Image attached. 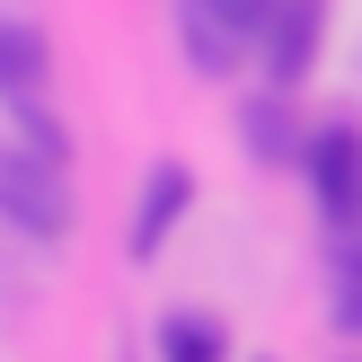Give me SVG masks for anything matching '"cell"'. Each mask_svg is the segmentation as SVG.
<instances>
[{
	"instance_id": "277c9868",
	"label": "cell",
	"mask_w": 362,
	"mask_h": 362,
	"mask_svg": "<svg viewBox=\"0 0 362 362\" xmlns=\"http://www.w3.org/2000/svg\"><path fill=\"white\" fill-rule=\"evenodd\" d=\"M45 35L27 27V18H9V27H0V98H18V115H27L35 106V88H45Z\"/></svg>"
},
{
	"instance_id": "7a4b0ae2",
	"label": "cell",
	"mask_w": 362,
	"mask_h": 362,
	"mask_svg": "<svg viewBox=\"0 0 362 362\" xmlns=\"http://www.w3.org/2000/svg\"><path fill=\"white\" fill-rule=\"evenodd\" d=\"M310 177H318V204L345 221V212H362V133H318L310 141Z\"/></svg>"
},
{
	"instance_id": "3957f363",
	"label": "cell",
	"mask_w": 362,
	"mask_h": 362,
	"mask_svg": "<svg viewBox=\"0 0 362 362\" xmlns=\"http://www.w3.org/2000/svg\"><path fill=\"white\" fill-rule=\"evenodd\" d=\"M318 9H327V0H283L274 18H265V62H274V80H300V71H310V53H318Z\"/></svg>"
},
{
	"instance_id": "8992f818",
	"label": "cell",
	"mask_w": 362,
	"mask_h": 362,
	"mask_svg": "<svg viewBox=\"0 0 362 362\" xmlns=\"http://www.w3.org/2000/svg\"><path fill=\"white\" fill-rule=\"evenodd\" d=\"M177 204H186V168H159L151 204H141V221H133V257H159V230L177 221Z\"/></svg>"
},
{
	"instance_id": "5b68a950",
	"label": "cell",
	"mask_w": 362,
	"mask_h": 362,
	"mask_svg": "<svg viewBox=\"0 0 362 362\" xmlns=\"http://www.w3.org/2000/svg\"><path fill=\"white\" fill-rule=\"evenodd\" d=\"M159 354H168V362H230V336H221V318L177 310L168 327H159Z\"/></svg>"
},
{
	"instance_id": "6da1fadb",
	"label": "cell",
	"mask_w": 362,
	"mask_h": 362,
	"mask_svg": "<svg viewBox=\"0 0 362 362\" xmlns=\"http://www.w3.org/2000/svg\"><path fill=\"white\" fill-rule=\"evenodd\" d=\"M0 212L35 239H62L71 230V194H62V151H0Z\"/></svg>"
},
{
	"instance_id": "52a82bcc",
	"label": "cell",
	"mask_w": 362,
	"mask_h": 362,
	"mask_svg": "<svg viewBox=\"0 0 362 362\" xmlns=\"http://www.w3.org/2000/svg\"><path fill=\"white\" fill-rule=\"evenodd\" d=\"M194 18H212V27H230V35H257L265 18H274V0H194Z\"/></svg>"
}]
</instances>
